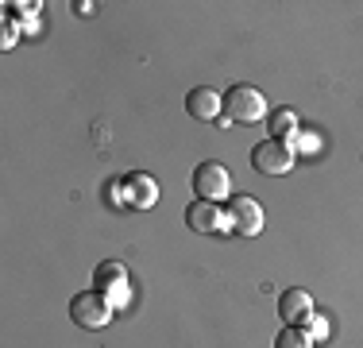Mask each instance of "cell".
<instances>
[{
	"instance_id": "obj_2",
	"label": "cell",
	"mask_w": 363,
	"mask_h": 348,
	"mask_svg": "<svg viewBox=\"0 0 363 348\" xmlns=\"http://www.w3.org/2000/svg\"><path fill=\"white\" fill-rule=\"evenodd\" d=\"M194 194L201 197V202H228L232 197V174L224 163L217 159H205V163H197V170H194Z\"/></svg>"
},
{
	"instance_id": "obj_8",
	"label": "cell",
	"mask_w": 363,
	"mask_h": 348,
	"mask_svg": "<svg viewBox=\"0 0 363 348\" xmlns=\"http://www.w3.org/2000/svg\"><path fill=\"white\" fill-rule=\"evenodd\" d=\"M186 112L201 124H217L224 116V93L209 89V85H197V89L186 93Z\"/></svg>"
},
{
	"instance_id": "obj_9",
	"label": "cell",
	"mask_w": 363,
	"mask_h": 348,
	"mask_svg": "<svg viewBox=\"0 0 363 348\" xmlns=\"http://www.w3.org/2000/svg\"><path fill=\"white\" fill-rule=\"evenodd\" d=\"M313 313H317V302H313V294H309V290L290 286V290L279 294V317L286 321V325H306Z\"/></svg>"
},
{
	"instance_id": "obj_7",
	"label": "cell",
	"mask_w": 363,
	"mask_h": 348,
	"mask_svg": "<svg viewBox=\"0 0 363 348\" xmlns=\"http://www.w3.org/2000/svg\"><path fill=\"white\" fill-rule=\"evenodd\" d=\"M186 224L194 232H201V236H209V232H232V221H228V209L217 205V202H189L186 209Z\"/></svg>"
},
{
	"instance_id": "obj_14",
	"label": "cell",
	"mask_w": 363,
	"mask_h": 348,
	"mask_svg": "<svg viewBox=\"0 0 363 348\" xmlns=\"http://www.w3.org/2000/svg\"><path fill=\"white\" fill-rule=\"evenodd\" d=\"M20 31H23V23L12 20V16H4V50H12L16 43H20Z\"/></svg>"
},
{
	"instance_id": "obj_6",
	"label": "cell",
	"mask_w": 363,
	"mask_h": 348,
	"mask_svg": "<svg viewBox=\"0 0 363 348\" xmlns=\"http://www.w3.org/2000/svg\"><path fill=\"white\" fill-rule=\"evenodd\" d=\"M228 221L236 236H259L263 232V205L252 194H232L228 197Z\"/></svg>"
},
{
	"instance_id": "obj_10",
	"label": "cell",
	"mask_w": 363,
	"mask_h": 348,
	"mask_svg": "<svg viewBox=\"0 0 363 348\" xmlns=\"http://www.w3.org/2000/svg\"><path fill=\"white\" fill-rule=\"evenodd\" d=\"M120 182H124V205L128 209H155L159 205V182H155L151 174L135 170Z\"/></svg>"
},
{
	"instance_id": "obj_13",
	"label": "cell",
	"mask_w": 363,
	"mask_h": 348,
	"mask_svg": "<svg viewBox=\"0 0 363 348\" xmlns=\"http://www.w3.org/2000/svg\"><path fill=\"white\" fill-rule=\"evenodd\" d=\"M301 329H306V333L313 337V341H325V337L333 333V321H328V313H321V310H317V313H313V317H309Z\"/></svg>"
},
{
	"instance_id": "obj_15",
	"label": "cell",
	"mask_w": 363,
	"mask_h": 348,
	"mask_svg": "<svg viewBox=\"0 0 363 348\" xmlns=\"http://www.w3.org/2000/svg\"><path fill=\"white\" fill-rule=\"evenodd\" d=\"M74 12H77V16H89V12H93V4H89V0H77Z\"/></svg>"
},
{
	"instance_id": "obj_11",
	"label": "cell",
	"mask_w": 363,
	"mask_h": 348,
	"mask_svg": "<svg viewBox=\"0 0 363 348\" xmlns=\"http://www.w3.org/2000/svg\"><path fill=\"white\" fill-rule=\"evenodd\" d=\"M267 132H271V139L290 143V139L301 132V128H298V112L286 109V104H282V109H271V116H267Z\"/></svg>"
},
{
	"instance_id": "obj_3",
	"label": "cell",
	"mask_w": 363,
	"mask_h": 348,
	"mask_svg": "<svg viewBox=\"0 0 363 348\" xmlns=\"http://www.w3.org/2000/svg\"><path fill=\"white\" fill-rule=\"evenodd\" d=\"M70 317H74V325H82V329H105L108 321L116 317V306H112L101 290H82V294H74V302H70Z\"/></svg>"
},
{
	"instance_id": "obj_12",
	"label": "cell",
	"mask_w": 363,
	"mask_h": 348,
	"mask_svg": "<svg viewBox=\"0 0 363 348\" xmlns=\"http://www.w3.org/2000/svg\"><path fill=\"white\" fill-rule=\"evenodd\" d=\"M317 341L306 333L301 325H282L279 337H274V348H313Z\"/></svg>"
},
{
	"instance_id": "obj_5",
	"label": "cell",
	"mask_w": 363,
	"mask_h": 348,
	"mask_svg": "<svg viewBox=\"0 0 363 348\" xmlns=\"http://www.w3.org/2000/svg\"><path fill=\"white\" fill-rule=\"evenodd\" d=\"M128 286H132V283H128V267L120 263V259H105V263H97V271H93V290H101L116 310H124L128 298H132Z\"/></svg>"
},
{
	"instance_id": "obj_4",
	"label": "cell",
	"mask_w": 363,
	"mask_h": 348,
	"mask_svg": "<svg viewBox=\"0 0 363 348\" xmlns=\"http://www.w3.org/2000/svg\"><path fill=\"white\" fill-rule=\"evenodd\" d=\"M294 163H298V155H294L290 143H282V139H271V136H267L263 143L252 147V167H255L259 174H267V178L290 174Z\"/></svg>"
},
{
	"instance_id": "obj_1",
	"label": "cell",
	"mask_w": 363,
	"mask_h": 348,
	"mask_svg": "<svg viewBox=\"0 0 363 348\" xmlns=\"http://www.w3.org/2000/svg\"><path fill=\"white\" fill-rule=\"evenodd\" d=\"M224 116H228V124H263L271 116V104L255 85H232L224 93Z\"/></svg>"
}]
</instances>
